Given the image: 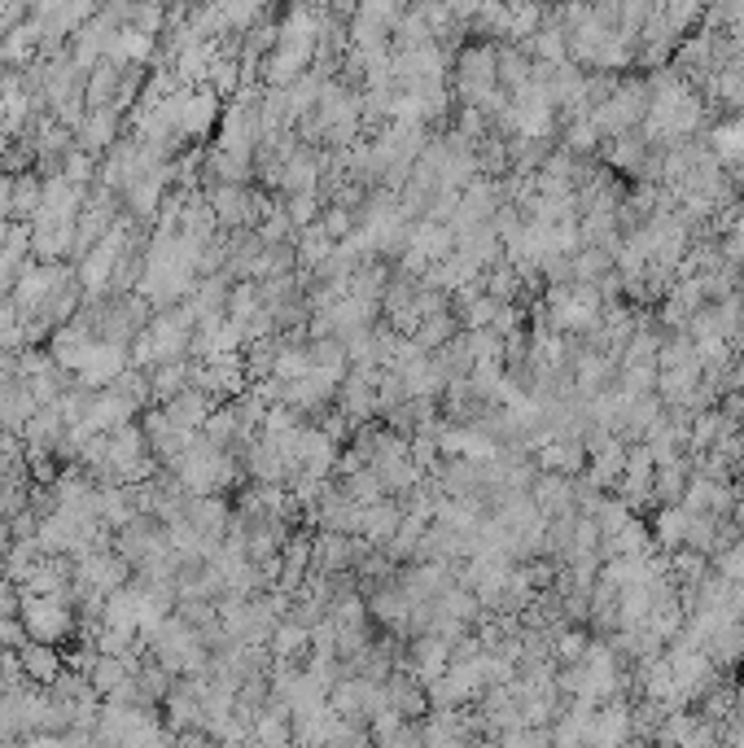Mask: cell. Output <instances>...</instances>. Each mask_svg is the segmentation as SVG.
Instances as JSON below:
<instances>
[{"label": "cell", "instance_id": "cell-1", "mask_svg": "<svg viewBox=\"0 0 744 748\" xmlns=\"http://www.w3.org/2000/svg\"><path fill=\"white\" fill-rule=\"evenodd\" d=\"M18 613H22L31 639L57 643L71 630V596H22Z\"/></svg>", "mask_w": 744, "mask_h": 748}, {"label": "cell", "instance_id": "cell-2", "mask_svg": "<svg viewBox=\"0 0 744 748\" xmlns=\"http://www.w3.org/2000/svg\"><path fill=\"white\" fill-rule=\"evenodd\" d=\"M184 381H189V364H180V360H167L158 373H153V398H176L180 389H184Z\"/></svg>", "mask_w": 744, "mask_h": 748}, {"label": "cell", "instance_id": "cell-3", "mask_svg": "<svg viewBox=\"0 0 744 748\" xmlns=\"http://www.w3.org/2000/svg\"><path fill=\"white\" fill-rule=\"evenodd\" d=\"M115 110H88V127H84V145L88 149H102V145H110L115 140Z\"/></svg>", "mask_w": 744, "mask_h": 748}]
</instances>
